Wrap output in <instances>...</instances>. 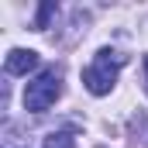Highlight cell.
<instances>
[{"instance_id":"obj_1","label":"cell","mask_w":148,"mask_h":148,"mask_svg":"<svg viewBox=\"0 0 148 148\" xmlns=\"http://www.w3.org/2000/svg\"><path fill=\"white\" fill-rule=\"evenodd\" d=\"M124 62H127V55H121V52H114V48H100L97 59L83 69V83H86V90L97 93V97L110 93V86L117 83V69H121Z\"/></svg>"},{"instance_id":"obj_2","label":"cell","mask_w":148,"mask_h":148,"mask_svg":"<svg viewBox=\"0 0 148 148\" xmlns=\"http://www.w3.org/2000/svg\"><path fill=\"white\" fill-rule=\"evenodd\" d=\"M59 93H62V79L55 69H45V73L31 79L28 83V90H24V110H35V114H45L55 100H59Z\"/></svg>"},{"instance_id":"obj_3","label":"cell","mask_w":148,"mask_h":148,"mask_svg":"<svg viewBox=\"0 0 148 148\" xmlns=\"http://www.w3.org/2000/svg\"><path fill=\"white\" fill-rule=\"evenodd\" d=\"M3 69L10 76H28L31 69H38V52H31V48H14V52L7 55Z\"/></svg>"},{"instance_id":"obj_4","label":"cell","mask_w":148,"mask_h":148,"mask_svg":"<svg viewBox=\"0 0 148 148\" xmlns=\"http://www.w3.org/2000/svg\"><path fill=\"white\" fill-rule=\"evenodd\" d=\"M55 10H59V7H55L52 0H45V3L38 7V17H35V31H45V28H48V21L55 17Z\"/></svg>"},{"instance_id":"obj_5","label":"cell","mask_w":148,"mask_h":148,"mask_svg":"<svg viewBox=\"0 0 148 148\" xmlns=\"http://www.w3.org/2000/svg\"><path fill=\"white\" fill-rule=\"evenodd\" d=\"M45 148H76V138L66 134V131H52V134L45 138Z\"/></svg>"},{"instance_id":"obj_6","label":"cell","mask_w":148,"mask_h":148,"mask_svg":"<svg viewBox=\"0 0 148 148\" xmlns=\"http://www.w3.org/2000/svg\"><path fill=\"white\" fill-rule=\"evenodd\" d=\"M145 69H148V59H145ZM145 90H148V83H145Z\"/></svg>"}]
</instances>
